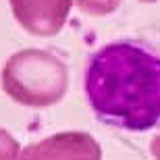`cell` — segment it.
<instances>
[{
    "label": "cell",
    "mask_w": 160,
    "mask_h": 160,
    "mask_svg": "<svg viewBox=\"0 0 160 160\" xmlns=\"http://www.w3.org/2000/svg\"><path fill=\"white\" fill-rule=\"evenodd\" d=\"M21 160H102V152L92 135L65 131L25 146Z\"/></svg>",
    "instance_id": "obj_3"
},
{
    "label": "cell",
    "mask_w": 160,
    "mask_h": 160,
    "mask_svg": "<svg viewBox=\"0 0 160 160\" xmlns=\"http://www.w3.org/2000/svg\"><path fill=\"white\" fill-rule=\"evenodd\" d=\"M0 83L11 100L29 108H48L67 94L69 69L50 50L25 48L4 62Z\"/></svg>",
    "instance_id": "obj_2"
},
{
    "label": "cell",
    "mask_w": 160,
    "mask_h": 160,
    "mask_svg": "<svg viewBox=\"0 0 160 160\" xmlns=\"http://www.w3.org/2000/svg\"><path fill=\"white\" fill-rule=\"evenodd\" d=\"M0 160H21V148L8 131L0 129Z\"/></svg>",
    "instance_id": "obj_6"
},
{
    "label": "cell",
    "mask_w": 160,
    "mask_h": 160,
    "mask_svg": "<svg viewBox=\"0 0 160 160\" xmlns=\"http://www.w3.org/2000/svg\"><path fill=\"white\" fill-rule=\"evenodd\" d=\"M142 2H156V0H142Z\"/></svg>",
    "instance_id": "obj_8"
},
{
    "label": "cell",
    "mask_w": 160,
    "mask_h": 160,
    "mask_svg": "<svg viewBox=\"0 0 160 160\" xmlns=\"http://www.w3.org/2000/svg\"><path fill=\"white\" fill-rule=\"evenodd\" d=\"M12 17L27 33L40 38L56 36L65 25L73 0H8Z\"/></svg>",
    "instance_id": "obj_4"
},
{
    "label": "cell",
    "mask_w": 160,
    "mask_h": 160,
    "mask_svg": "<svg viewBox=\"0 0 160 160\" xmlns=\"http://www.w3.org/2000/svg\"><path fill=\"white\" fill-rule=\"evenodd\" d=\"M121 0H77L79 8L88 15H108L119 6Z\"/></svg>",
    "instance_id": "obj_5"
},
{
    "label": "cell",
    "mask_w": 160,
    "mask_h": 160,
    "mask_svg": "<svg viewBox=\"0 0 160 160\" xmlns=\"http://www.w3.org/2000/svg\"><path fill=\"white\" fill-rule=\"evenodd\" d=\"M150 152L154 154L156 160H160V135H156L154 139H152V146H150Z\"/></svg>",
    "instance_id": "obj_7"
},
{
    "label": "cell",
    "mask_w": 160,
    "mask_h": 160,
    "mask_svg": "<svg viewBox=\"0 0 160 160\" xmlns=\"http://www.w3.org/2000/svg\"><path fill=\"white\" fill-rule=\"evenodd\" d=\"M83 89L100 123L150 131L160 123V54L133 40L108 42L89 56Z\"/></svg>",
    "instance_id": "obj_1"
}]
</instances>
